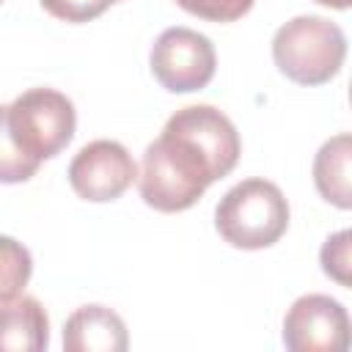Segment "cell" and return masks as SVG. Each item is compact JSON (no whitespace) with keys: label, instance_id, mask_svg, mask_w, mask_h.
Returning <instances> with one entry per match:
<instances>
[{"label":"cell","instance_id":"6da1fadb","mask_svg":"<svg viewBox=\"0 0 352 352\" xmlns=\"http://www.w3.org/2000/svg\"><path fill=\"white\" fill-rule=\"evenodd\" d=\"M239 132L212 104L176 110L162 135L146 146L138 173L140 198L157 212H184L239 160Z\"/></svg>","mask_w":352,"mask_h":352},{"label":"cell","instance_id":"7a4b0ae2","mask_svg":"<svg viewBox=\"0 0 352 352\" xmlns=\"http://www.w3.org/2000/svg\"><path fill=\"white\" fill-rule=\"evenodd\" d=\"M346 58L344 30L316 14H302L280 25L272 36V60L297 85L330 82Z\"/></svg>","mask_w":352,"mask_h":352},{"label":"cell","instance_id":"3957f363","mask_svg":"<svg viewBox=\"0 0 352 352\" xmlns=\"http://www.w3.org/2000/svg\"><path fill=\"white\" fill-rule=\"evenodd\" d=\"M214 228L231 248L261 250L286 234L289 204L278 184L267 179H245L220 198Z\"/></svg>","mask_w":352,"mask_h":352},{"label":"cell","instance_id":"277c9868","mask_svg":"<svg viewBox=\"0 0 352 352\" xmlns=\"http://www.w3.org/2000/svg\"><path fill=\"white\" fill-rule=\"evenodd\" d=\"M74 104L55 88H30L8 104V129L16 146L36 162L60 154L74 138Z\"/></svg>","mask_w":352,"mask_h":352},{"label":"cell","instance_id":"5b68a950","mask_svg":"<svg viewBox=\"0 0 352 352\" xmlns=\"http://www.w3.org/2000/svg\"><path fill=\"white\" fill-rule=\"evenodd\" d=\"M151 74L170 94H190L209 85L214 77V44L190 28H168L157 36L151 55Z\"/></svg>","mask_w":352,"mask_h":352},{"label":"cell","instance_id":"8992f818","mask_svg":"<svg viewBox=\"0 0 352 352\" xmlns=\"http://www.w3.org/2000/svg\"><path fill=\"white\" fill-rule=\"evenodd\" d=\"M138 179V165L118 140H91L69 162L72 190L94 204L121 198Z\"/></svg>","mask_w":352,"mask_h":352},{"label":"cell","instance_id":"52a82bcc","mask_svg":"<svg viewBox=\"0 0 352 352\" xmlns=\"http://www.w3.org/2000/svg\"><path fill=\"white\" fill-rule=\"evenodd\" d=\"M283 344L292 352H344L349 346L346 308L327 294H302L283 319Z\"/></svg>","mask_w":352,"mask_h":352},{"label":"cell","instance_id":"ba28073f","mask_svg":"<svg viewBox=\"0 0 352 352\" xmlns=\"http://www.w3.org/2000/svg\"><path fill=\"white\" fill-rule=\"evenodd\" d=\"M126 346V324L113 308L82 305L63 324V349L69 352H124Z\"/></svg>","mask_w":352,"mask_h":352},{"label":"cell","instance_id":"9c48e42d","mask_svg":"<svg viewBox=\"0 0 352 352\" xmlns=\"http://www.w3.org/2000/svg\"><path fill=\"white\" fill-rule=\"evenodd\" d=\"M50 344V319L36 297L0 300V352H41Z\"/></svg>","mask_w":352,"mask_h":352},{"label":"cell","instance_id":"30bf717a","mask_svg":"<svg viewBox=\"0 0 352 352\" xmlns=\"http://www.w3.org/2000/svg\"><path fill=\"white\" fill-rule=\"evenodd\" d=\"M349 160H352V138L346 132L322 143V148L316 151V160H314V184H316L319 195L338 209L352 206Z\"/></svg>","mask_w":352,"mask_h":352},{"label":"cell","instance_id":"8fae6325","mask_svg":"<svg viewBox=\"0 0 352 352\" xmlns=\"http://www.w3.org/2000/svg\"><path fill=\"white\" fill-rule=\"evenodd\" d=\"M33 272V258L22 242L0 234V300L22 294Z\"/></svg>","mask_w":352,"mask_h":352},{"label":"cell","instance_id":"7c38bea8","mask_svg":"<svg viewBox=\"0 0 352 352\" xmlns=\"http://www.w3.org/2000/svg\"><path fill=\"white\" fill-rule=\"evenodd\" d=\"M41 162H36L33 157H28L11 129H8V107L0 104V184H19V182H28L30 176H36Z\"/></svg>","mask_w":352,"mask_h":352},{"label":"cell","instance_id":"4fadbf2b","mask_svg":"<svg viewBox=\"0 0 352 352\" xmlns=\"http://www.w3.org/2000/svg\"><path fill=\"white\" fill-rule=\"evenodd\" d=\"M349 248H352V231L344 228V231L327 236V242L319 250V261H322L324 275H330L341 286H349L352 283V278H349V267H352Z\"/></svg>","mask_w":352,"mask_h":352},{"label":"cell","instance_id":"5bb4252c","mask_svg":"<svg viewBox=\"0 0 352 352\" xmlns=\"http://www.w3.org/2000/svg\"><path fill=\"white\" fill-rule=\"evenodd\" d=\"M256 0H176L187 14L206 22H234L253 8Z\"/></svg>","mask_w":352,"mask_h":352},{"label":"cell","instance_id":"9a60e30c","mask_svg":"<svg viewBox=\"0 0 352 352\" xmlns=\"http://www.w3.org/2000/svg\"><path fill=\"white\" fill-rule=\"evenodd\" d=\"M41 8L63 22H91L104 14L116 0H38Z\"/></svg>","mask_w":352,"mask_h":352},{"label":"cell","instance_id":"2e32d148","mask_svg":"<svg viewBox=\"0 0 352 352\" xmlns=\"http://www.w3.org/2000/svg\"><path fill=\"white\" fill-rule=\"evenodd\" d=\"M316 3H322V6H327V8H338V11L349 8V0H316Z\"/></svg>","mask_w":352,"mask_h":352},{"label":"cell","instance_id":"e0dca14e","mask_svg":"<svg viewBox=\"0 0 352 352\" xmlns=\"http://www.w3.org/2000/svg\"><path fill=\"white\" fill-rule=\"evenodd\" d=\"M0 3H3V0H0Z\"/></svg>","mask_w":352,"mask_h":352}]
</instances>
